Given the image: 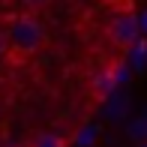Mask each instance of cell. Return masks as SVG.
<instances>
[{
    "label": "cell",
    "instance_id": "obj_6",
    "mask_svg": "<svg viewBox=\"0 0 147 147\" xmlns=\"http://www.w3.org/2000/svg\"><path fill=\"white\" fill-rule=\"evenodd\" d=\"M3 144H6V138H3V132H0V147H3Z\"/></svg>",
    "mask_w": 147,
    "mask_h": 147
},
{
    "label": "cell",
    "instance_id": "obj_1",
    "mask_svg": "<svg viewBox=\"0 0 147 147\" xmlns=\"http://www.w3.org/2000/svg\"><path fill=\"white\" fill-rule=\"evenodd\" d=\"M45 42V30L42 24L36 21L33 15H15L9 21V30H6V45H9L12 54L18 57H30L42 48Z\"/></svg>",
    "mask_w": 147,
    "mask_h": 147
},
{
    "label": "cell",
    "instance_id": "obj_4",
    "mask_svg": "<svg viewBox=\"0 0 147 147\" xmlns=\"http://www.w3.org/2000/svg\"><path fill=\"white\" fill-rule=\"evenodd\" d=\"M24 3H27L30 9H36V6H45V3H48V0H24Z\"/></svg>",
    "mask_w": 147,
    "mask_h": 147
},
{
    "label": "cell",
    "instance_id": "obj_3",
    "mask_svg": "<svg viewBox=\"0 0 147 147\" xmlns=\"http://www.w3.org/2000/svg\"><path fill=\"white\" fill-rule=\"evenodd\" d=\"M27 147H69V138H63L60 132L42 129V132H33L27 138Z\"/></svg>",
    "mask_w": 147,
    "mask_h": 147
},
{
    "label": "cell",
    "instance_id": "obj_2",
    "mask_svg": "<svg viewBox=\"0 0 147 147\" xmlns=\"http://www.w3.org/2000/svg\"><path fill=\"white\" fill-rule=\"evenodd\" d=\"M135 36H138V21H135V18L129 15V12H123V15L111 18V24H108V39H111V42L117 45L120 51L132 48Z\"/></svg>",
    "mask_w": 147,
    "mask_h": 147
},
{
    "label": "cell",
    "instance_id": "obj_5",
    "mask_svg": "<svg viewBox=\"0 0 147 147\" xmlns=\"http://www.w3.org/2000/svg\"><path fill=\"white\" fill-rule=\"evenodd\" d=\"M3 147H27V141H6Z\"/></svg>",
    "mask_w": 147,
    "mask_h": 147
}]
</instances>
